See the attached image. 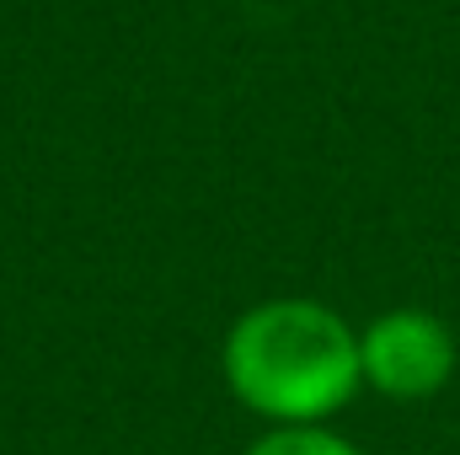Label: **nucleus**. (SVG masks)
Segmentation results:
<instances>
[{
	"instance_id": "nucleus-1",
	"label": "nucleus",
	"mask_w": 460,
	"mask_h": 455,
	"mask_svg": "<svg viewBox=\"0 0 460 455\" xmlns=\"http://www.w3.org/2000/svg\"><path fill=\"white\" fill-rule=\"evenodd\" d=\"M230 397L268 429L327 424L364 386L358 333L322 300L279 295L241 311L220 348Z\"/></svg>"
},
{
	"instance_id": "nucleus-2",
	"label": "nucleus",
	"mask_w": 460,
	"mask_h": 455,
	"mask_svg": "<svg viewBox=\"0 0 460 455\" xmlns=\"http://www.w3.org/2000/svg\"><path fill=\"white\" fill-rule=\"evenodd\" d=\"M456 364H460L456 333L434 311H418V306L385 311L358 333L364 386H375L391 402H423V397L445 391Z\"/></svg>"
},
{
	"instance_id": "nucleus-3",
	"label": "nucleus",
	"mask_w": 460,
	"mask_h": 455,
	"mask_svg": "<svg viewBox=\"0 0 460 455\" xmlns=\"http://www.w3.org/2000/svg\"><path fill=\"white\" fill-rule=\"evenodd\" d=\"M246 455H364V451L327 424H289V429H268L262 440H252Z\"/></svg>"
}]
</instances>
